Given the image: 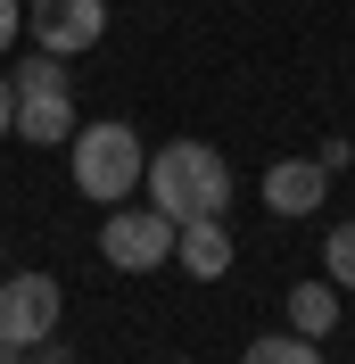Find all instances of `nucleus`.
<instances>
[{"label":"nucleus","mask_w":355,"mask_h":364,"mask_svg":"<svg viewBox=\"0 0 355 364\" xmlns=\"http://www.w3.org/2000/svg\"><path fill=\"white\" fill-rule=\"evenodd\" d=\"M67 166H75V191H83V199L124 207V199L141 191V174H149V149H141V133H133V124L99 116V124H75Z\"/></svg>","instance_id":"f03ea898"},{"label":"nucleus","mask_w":355,"mask_h":364,"mask_svg":"<svg viewBox=\"0 0 355 364\" xmlns=\"http://www.w3.org/2000/svg\"><path fill=\"white\" fill-rule=\"evenodd\" d=\"M25 33L50 50V58H75L108 33V0H33L25 9Z\"/></svg>","instance_id":"39448f33"},{"label":"nucleus","mask_w":355,"mask_h":364,"mask_svg":"<svg viewBox=\"0 0 355 364\" xmlns=\"http://www.w3.org/2000/svg\"><path fill=\"white\" fill-rule=\"evenodd\" d=\"M322 273H331L339 290H355V224H331V240H322Z\"/></svg>","instance_id":"9b49d317"},{"label":"nucleus","mask_w":355,"mask_h":364,"mask_svg":"<svg viewBox=\"0 0 355 364\" xmlns=\"http://www.w3.org/2000/svg\"><path fill=\"white\" fill-rule=\"evenodd\" d=\"M331 323H339V282H297V290H289V331L331 340Z\"/></svg>","instance_id":"1a4fd4ad"},{"label":"nucleus","mask_w":355,"mask_h":364,"mask_svg":"<svg viewBox=\"0 0 355 364\" xmlns=\"http://www.w3.org/2000/svg\"><path fill=\"white\" fill-rule=\"evenodd\" d=\"M174 265L199 273V282H223V273H231V232H223V215H190V224H174Z\"/></svg>","instance_id":"0eeeda50"},{"label":"nucleus","mask_w":355,"mask_h":364,"mask_svg":"<svg viewBox=\"0 0 355 364\" xmlns=\"http://www.w3.org/2000/svg\"><path fill=\"white\" fill-rule=\"evenodd\" d=\"M9 91H75V83H67V58H50V50H42V58H25V75H9Z\"/></svg>","instance_id":"f8f14e48"},{"label":"nucleus","mask_w":355,"mask_h":364,"mask_svg":"<svg viewBox=\"0 0 355 364\" xmlns=\"http://www.w3.org/2000/svg\"><path fill=\"white\" fill-rule=\"evenodd\" d=\"M240 364H322V348H314L306 331H265V340H248Z\"/></svg>","instance_id":"9d476101"},{"label":"nucleus","mask_w":355,"mask_h":364,"mask_svg":"<svg viewBox=\"0 0 355 364\" xmlns=\"http://www.w3.org/2000/svg\"><path fill=\"white\" fill-rule=\"evenodd\" d=\"M9 116H17V91H9V75H0V133H9Z\"/></svg>","instance_id":"4468645a"},{"label":"nucleus","mask_w":355,"mask_h":364,"mask_svg":"<svg viewBox=\"0 0 355 364\" xmlns=\"http://www.w3.org/2000/svg\"><path fill=\"white\" fill-rule=\"evenodd\" d=\"M75 91H17V116H9V133L25 141V149H58V141H75Z\"/></svg>","instance_id":"423d86ee"},{"label":"nucleus","mask_w":355,"mask_h":364,"mask_svg":"<svg viewBox=\"0 0 355 364\" xmlns=\"http://www.w3.org/2000/svg\"><path fill=\"white\" fill-rule=\"evenodd\" d=\"M58 315H67V298H58L50 273H9L0 282V348H42L58 331Z\"/></svg>","instance_id":"20e7f679"},{"label":"nucleus","mask_w":355,"mask_h":364,"mask_svg":"<svg viewBox=\"0 0 355 364\" xmlns=\"http://www.w3.org/2000/svg\"><path fill=\"white\" fill-rule=\"evenodd\" d=\"M322 191H331V174H322L314 158H281V166L265 174V207H273V215H314Z\"/></svg>","instance_id":"6e6552de"},{"label":"nucleus","mask_w":355,"mask_h":364,"mask_svg":"<svg viewBox=\"0 0 355 364\" xmlns=\"http://www.w3.org/2000/svg\"><path fill=\"white\" fill-rule=\"evenodd\" d=\"M17 33H25V9H17V0H0V50L17 42Z\"/></svg>","instance_id":"ddd939ff"},{"label":"nucleus","mask_w":355,"mask_h":364,"mask_svg":"<svg viewBox=\"0 0 355 364\" xmlns=\"http://www.w3.org/2000/svg\"><path fill=\"white\" fill-rule=\"evenodd\" d=\"M141 182H149V207L174 215V224L223 215V207H231V166H223V149H207V141H165Z\"/></svg>","instance_id":"f257e3e1"},{"label":"nucleus","mask_w":355,"mask_h":364,"mask_svg":"<svg viewBox=\"0 0 355 364\" xmlns=\"http://www.w3.org/2000/svg\"><path fill=\"white\" fill-rule=\"evenodd\" d=\"M99 257L116 273H157L174 257V215H157V207H116L108 224H99Z\"/></svg>","instance_id":"7ed1b4c3"}]
</instances>
